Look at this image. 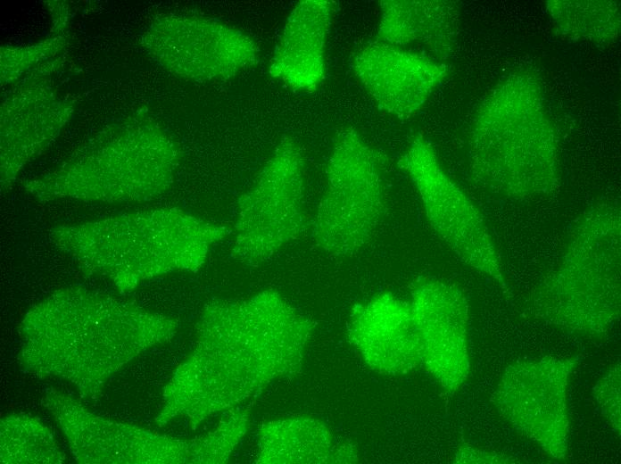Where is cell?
I'll return each instance as SVG.
<instances>
[{"instance_id": "6da1fadb", "label": "cell", "mask_w": 621, "mask_h": 464, "mask_svg": "<svg viewBox=\"0 0 621 464\" xmlns=\"http://www.w3.org/2000/svg\"><path fill=\"white\" fill-rule=\"evenodd\" d=\"M176 323L131 302L84 288L53 294L21 323V362L66 378L95 398L107 379L143 350L169 340Z\"/></svg>"}, {"instance_id": "9a60e30c", "label": "cell", "mask_w": 621, "mask_h": 464, "mask_svg": "<svg viewBox=\"0 0 621 464\" xmlns=\"http://www.w3.org/2000/svg\"><path fill=\"white\" fill-rule=\"evenodd\" d=\"M335 4L299 1L286 18L269 61L270 76L294 91L313 92L326 76V48Z\"/></svg>"}, {"instance_id": "8fae6325", "label": "cell", "mask_w": 621, "mask_h": 464, "mask_svg": "<svg viewBox=\"0 0 621 464\" xmlns=\"http://www.w3.org/2000/svg\"><path fill=\"white\" fill-rule=\"evenodd\" d=\"M409 303L420 342L422 366L442 388L455 393L470 369L465 295L453 285L421 278L414 283Z\"/></svg>"}, {"instance_id": "3957f363", "label": "cell", "mask_w": 621, "mask_h": 464, "mask_svg": "<svg viewBox=\"0 0 621 464\" xmlns=\"http://www.w3.org/2000/svg\"><path fill=\"white\" fill-rule=\"evenodd\" d=\"M230 230L178 209H153L60 228L58 245L81 265L110 278L123 291L141 281L197 269Z\"/></svg>"}, {"instance_id": "4fadbf2b", "label": "cell", "mask_w": 621, "mask_h": 464, "mask_svg": "<svg viewBox=\"0 0 621 464\" xmlns=\"http://www.w3.org/2000/svg\"><path fill=\"white\" fill-rule=\"evenodd\" d=\"M348 336L365 363L383 375H404L422 366L421 347L409 302L385 292L357 305Z\"/></svg>"}, {"instance_id": "30bf717a", "label": "cell", "mask_w": 621, "mask_h": 464, "mask_svg": "<svg viewBox=\"0 0 621 464\" xmlns=\"http://www.w3.org/2000/svg\"><path fill=\"white\" fill-rule=\"evenodd\" d=\"M577 363L575 357L553 356L513 362L493 395L501 417L555 460L568 452L567 387Z\"/></svg>"}, {"instance_id": "ffe728a7", "label": "cell", "mask_w": 621, "mask_h": 464, "mask_svg": "<svg viewBox=\"0 0 621 464\" xmlns=\"http://www.w3.org/2000/svg\"><path fill=\"white\" fill-rule=\"evenodd\" d=\"M63 37H54L36 46L21 48L1 47V81L8 83L35 63L63 47Z\"/></svg>"}, {"instance_id": "8992f818", "label": "cell", "mask_w": 621, "mask_h": 464, "mask_svg": "<svg viewBox=\"0 0 621 464\" xmlns=\"http://www.w3.org/2000/svg\"><path fill=\"white\" fill-rule=\"evenodd\" d=\"M326 175L313 237L326 253L348 256L368 244L385 210L378 159L355 128H345L334 141Z\"/></svg>"}, {"instance_id": "5bb4252c", "label": "cell", "mask_w": 621, "mask_h": 464, "mask_svg": "<svg viewBox=\"0 0 621 464\" xmlns=\"http://www.w3.org/2000/svg\"><path fill=\"white\" fill-rule=\"evenodd\" d=\"M1 106V183L5 187L22 167L60 134L73 108L42 85H27Z\"/></svg>"}, {"instance_id": "ac0fdd59", "label": "cell", "mask_w": 621, "mask_h": 464, "mask_svg": "<svg viewBox=\"0 0 621 464\" xmlns=\"http://www.w3.org/2000/svg\"><path fill=\"white\" fill-rule=\"evenodd\" d=\"M62 459L50 431L39 421L25 416L2 420V462L60 463Z\"/></svg>"}, {"instance_id": "d6986e66", "label": "cell", "mask_w": 621, "mask_h": 464, "mask_svg": "<svg viewBox=\"0 0 621 464\" xmlns=\"http://www.w3.org/2000/svg\"><path fill=\"white\" fill-rule=\"evenodd\" d=\"M274 458L283 463L323 462L331 454L332 437L327 427L313 418H293L276 426Z\"/></svg>"}, {"instance_id": "52a82bcc", "label": "cell", "mask_w": 621, "mask_h": 464, "mask_svg": "<svg viewBox=\"0 0 621 464\" xmlns=\"http://www.w3.org/2000/svg\"><path fill=\"white\" fill-rule=\"evenodd\" d=\"M304 164L300 145L284 137L237 200L231 248L236 259L263 262L302 234Z\"/></svg>"}, {"instance_id": "7c38bea8", "label": "cell", "mask_w": 621, "mask_h": 464, "mask_svg": "<svg viewBox=\"0 0 621 464\" xmlns=\"http://www.w3.org/2000/svg\"><path fill=\"white\" fill-rule=\"evenodd\" d=\"M352 70L376 104L400 119L415 114L448 75L430 56L377 41L354 54Z\"/></svg>"}, {"instance_id": "2e32d148", "label": "cell", "mask_w": 621, "mask_h": 464, "mask_svg": "<svg viewBox=\"0 0 621 464\" xmlns=\"http://www.w3.org/2000/svg\"><path fill=\"white\" fill-rule=\"evenodd\" d=\"M376 40L402 47L418 45L435 60L453 53L460 10L457 2L443 0H382Z\"/></svg>"}, {"instance_id": "5b68a950", "label": "cell", "mask_w": 621, "mask_h": 464, "mask_svg": "<svg viewBox=\"0 0 621 464\" xmlns=\"http://www.w3.org/2000/svg\"><path fill=\"white\" fill-rule=\"evenodd\" d=\"M620 210L600 203L571 230L558 265L534 293L543 320L570 332L602 336L620 316Z\"/></svg>"}, {"instance_id": "e0dca14e", "label": "cell", "mask_w": 621, "mask_h": 464, "mask_svg": "<svg viewBox=\"0 0 621 464\" xmlns=\"http://www.w3.org/2000/svg\"><path fill=\"white\" fill-rule=\"evenodd\" d=\"M547 12L562 37L608 44L620 33V4L603 0H549Z\"/></svg>"}, {"instance_id": "7a4b0ae2", "label": "cell", "mask_w": 621, "mask_h": 464, "mask_svg": "<svg viewBox=\"0 0 621 464\" xmlns=\"http://www.w3.org/2000/svg\"><path fill=\"white\" fill-rule=\"evenodd\" d=\"M468 158L474 178L501 196L527 199L558 188V138L531 73L509 74L482 100L470 126Z\"/></svg>"}, {"instance_id": "9c48e42d", "label": "cell", "mask_w": 621, "mask_h": 464, "mask_svg": "<svg viewBox=\"0 0 621 464\" xmlns=\"http://www.w3.org/2000/svg\"><path fill=\"white\" fill-rule=\"evenodd\" d=\"M142 45L171 74L195 81L232 79L259 62L260 49L242 30L197 15L165 14L145 30Z\"/></svg>"}, {"instance_id": "ba28073f", "label": "cell", "mask_w": 621, "mask_h": 464, "mask_svg": "<svg viewBox=\"0 0 621 464\" xmlns=\"http://www.w3.org/2000/svg\"><path fill=\"white\" fill-rule=\"evenodd\" d=\"M399 166L417 188L426 218L442 240L463 262L506 290L501 258L481 212L444 171L431 144L416 136Z\"/></svg>"}, {"instance_id": "7402d4cb", "label": "cell", "mask_w": 621, "mask_h": 464, "mask_svg": "<svg viewBox=\"0 0 621 464\" xmlns=\"http://www.w3.org/2000/svg\"><path fill=\"white\" fill-rule=\"evenodd\" d=\"M455 463H518V460L502 453L492 452L473 448L468 445L460 446L455 453Z\"/></svg>"}, {"instance_id": "44dd1931", "label": "cell", "mask_w": 621, "mask_h": 464, "mask_svg": "<svg viewBox=\"0 0 621 464\" xmlns=\"http://www.w3.org/2000/svg\"><path fill=\"white\" fill-rule=\"evenodd\" d=\"M620 363L612 365L597 381L592 395L615 432L620 433Z\"/></svg>"}, {"instance_id": "277c9868", "label": "cell", "mask_w": 621, "mask_h": 464, "mask_svg": "<svg viewBox=\"0 0 621 464\" xmlns=\"http://www.w3.org/2000/svg\"><path fill=\"white\" fill-rule=\"evenodd\" d=\"M137 118L103 129L54 171L29 181L27 190L46 200L158 197L173 183L180 152L158 124Z\"/></svg>"}]
</instances>
